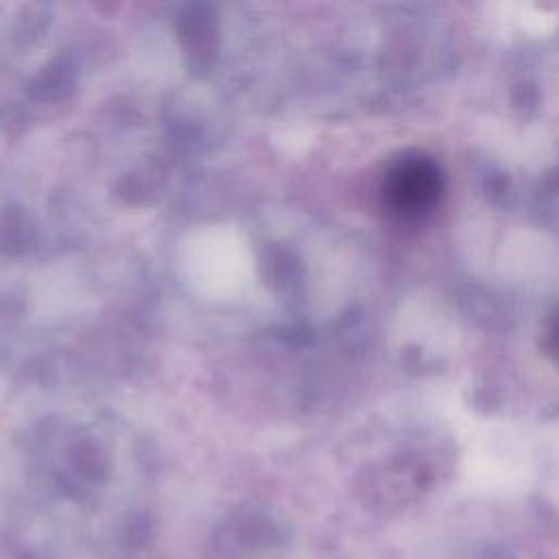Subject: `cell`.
Here are the masks:
<instances>
[{"mask_svg": "<svg viewBox=\"0 0 559 559\" xmlns=\"http://www.w3.org/2000/svg\"><path fill=\"white\" fill-rule=\"evenodd\" d=\"M445 175L424 151H404L384 170L380 199L384 212L402 225L426 223L441 205Z\"/></svg>", "mask_w": 559, "mask_h": 559, "instance_id": "1", "label": "cell"}, {"mask_svg": "<svg viewBox=\"0 0 559 559\" xmlns=\"http://www.w3.org/2000/svg\"><path fill=\"white\" fill-rule=\"evenodd\" d=\"M552 343H555V349H557V356H559V325L555 330V336H552Z\"/></svg>", "mask_w": 559, "mask_h": 559, "instance_id": "2", "label": "cell"}]
</instances>
